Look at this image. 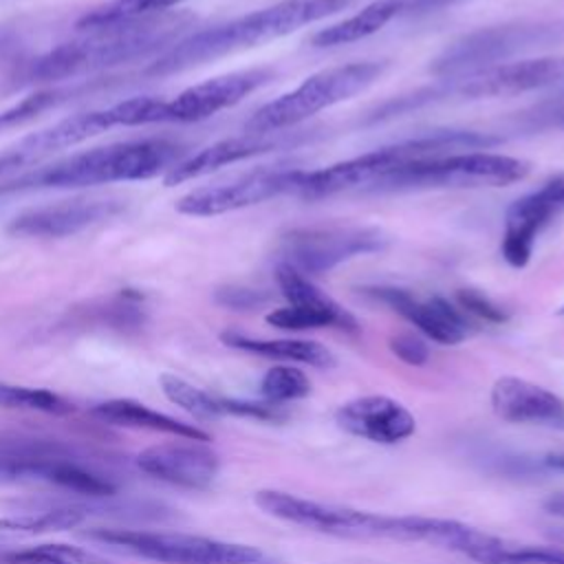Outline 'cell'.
I'll return each instance as SVG.
<instances>
[{
	"label": "cell",
	"mask_w": 564,
	"mask_h": 564,
	"mask_svg": "<svg viewBox=\"0 0 564 564\" xmlns=\"http://www.w3.org/2000/svg\"><path fill=\"white\" fill-rule=\"evenodd\" d=\"M253 500L264 513L315 533L346 540L423 542L430 546L463 553L469 560L496 538L458 520L427 516H392L352 509L302 498L280 489H260Z\"/></svg>",
	"instance_id": "cell-1"
},
{
	"label": "cell",
	"mask_w": 564,
	"mask_h": 564,
	"mask_svg": "<svg viewBox=\"0 0 564 564\" xmlns=\"http://www.w3.org/2000/svg\"><path fill=\"white\" fill-rule=\"evenodd\" d=\"M194 22L187 11L159 13L143 20L86 29L84 37L64 42L33 59L26 68V82H62L84 73H97L117 64L167 51L181 40V33Z\"/></svg>",
	"instance_id": "cell-2"
},
{
	"label": "cell",
	"mask_w": 564,
	"mask_h": 564,
	"mask_svg": "<svg viewBox=\"0 0 564 564\" xmlns=\"http://www.w3.org/2000/svg\"><path fill=\"white\" fill-rule=\"evenodd\" d=\"M183 145L167 139H137L93 148L44 167L29 170L0 185V194L31 189H70L117 181H143L181 163Z\"/></svg>",
	"instance_id": "cell-3"
},
{
	"label": "cell",
	"mask_w": 564,
	"mask_h": 564,
	"mask_svg": "<svg viewBox=\"0 0 564 564\" xmlns=\"http://www.w3.org/2000/svg\"><path fill=\"white\" fill-rule=\"evenodd\" d=\"M317 20L322 18L317 13L315 0H282L271 7L234 18L225 24L181 37L145 68V75H174L209 59L223 57L227 53L284 37L295 29Z\"/></svg>",
	"instance_id": "cell-4"
},
{
	"label": "cell",
	"mask_w": 564,
	"mask_h": 564,
	"mask_svg": "<svg viewBox=\"0 0 564 564\" xmlns=\"http://www.w3.org/2000/svg\"><path fill=\"white\" fill-rule=\"evenodd\" d=\"M564 42V20H522L496 26H485L454 40L430 66V73L443 79L465 77L511 57L557 46Z\"/></svg>",
	"instance_id": "cell-5"
},
{
	"label": "cell",
	"mask_w": 564,
	"mask_h": 564,
	"mask_svg": "<svg viewBox=\"0 0 564 564\" xmlns=\"http://www.w3.org/2000/svg\"><path fill=\"white\" fill-rule=\"evenodd\" d=\"M381 73L383 64L379 62H352L324 68L304 79L295 90L284 93L278 99L264 104L260 110H256L251 119L245 123V132L267 134L293 128L311 115L361 93Z\"/></svg>",
	"instance_id": "cell-6"
},
{
	"label": "cell",
	"mask_w": 564,
	"mask_h": 564,
	"mask_svg": "<svg viewBox=\"0 0 564 564\" xmlns=\"http://www.w3.org/2000/svg\"><path fill=\"white\" fill-rule=\"evenodd\" d=\"M531 165L522 159L494 152H456L436 159L410 161L381 174L375 189H427V187H500L522 181Z\"/></svg>",
	"instance_id": "cell-7"
},
{
	"label": "cell",
	"mask_w": 564,
	"mask_h": 564,
	"mask_svg": "<svg viewBox=\"0 0 564 564\" xmlns=\"http://www.w3.org/2000/svg\"><path fill=\"white\" fill-rule=\"evenodd\" d=\"M90 540L115 546L128 555L159 564H262L264 553L249 544L214 540L192 533H163L139 529H88Z\"/></svg>",
	"instance_id": "cell-8"
},
{
	"label": "cell",
	"mask_w": 564,
	"mask_h": 564,
	"mask_svg": "<svg viewBox=\"0 0 564 564\" xmlns=\"http://www.w3.org/2000/svg\"><path fill=\"white\" fill-rule=\"evenodd\" d=\"M24 482H46L90 498L117 494V487L106 476L86 469L55 443L0 441V485Z\"/></svg>",
	"instance_id": "cell-9"
},
{
	"label": "cell",
	"mask_w": 564,
	"mask_h": 564,
	"mask_svg": "<svg viewBox=\"0 0 564 564\" xmlns=\"http://www.w3.org/2000/svg\"><path fill=\"white\" fill-rule=\"evenodd\" d=\"M386 245L388 238L375 227H297L282 236L280 262L311 278Z\"/></svg>",
	"instance_id": "cell-10"
},
{
	"label": "cell",
	"mask_w": 564,
	"mask_h": 564,
	"mask_svg": "<svg viewBox=\"0 0 564 564\" xmlns=\"http://www.w3.org/2000/svg\"><path fill=\"white\" fill-rule=\"evenodd\" d=\"M302 170L260 167L238 178L198 187L178 198L176 209L187 216H218L251 207L280 194H295Z\"/></svg>",
	"instance_id": "cell-11"
},
{
	"label": "cell",
	"mask_w": 564,
	"mask_h": 564,
	"mask_svg": "<svg viewBox=\"0 0 564 564\" xmlns=\"http://www.w3.org/2000/svg\"><path fill=\"white\" fill-rule=\"evenodd\" d=\"M564 79V55L527 57L489 66L485 70L449 79L445 90L436 88V95L460 93L463 97H511L529 90H538Z\"/></svg>",
	"instance_id": "cell-12"
},
{
	"label": "cell",
	"mask_w": 564,
	"mask_h": 564,
	"mask_svg": "<svg viewBox=\"0 0 564 564\" xmlns=\"http://www.w3.org/2000/svg\"><path fill=\"white\" fill-rule=\"evenodd\" d=\"M121 209L123 200L117 198H68L20 212L7 231L20 238H66L117 216Z\"/></svg>",
	"instance_id": "cell-13"
},
{
	"label": "cell",
	"mask_w": 564,
	"mask_h": 564,
	"mask_svg": "<svg viewBox=\"0 0 564 564\" xmlns=\"http://www.w3.org/2000/svg\"><path fill=\"white\" fill-rule=\"evenodd\" d=\"M273 79L271 68H247L212 77L181 90L174 99H165V123L203 121L258 90Z\"/></svg>",
	"instance_id": "cell-14"
},
{
	"label": "cell",
	"mask_w": 564,
	"mask_h": 564,
	"mask_svg": "<svg viewBox=\"0 0 564 564\" xmlns=\"http://www.w3.org/2000/svg\"><path fill=\"white\" fill-rule=\"evenodd\" d=\"M137 467L148 476L183 489H207L220 467L218 454L203 441L176 438L143 449Z\"/></svg>",
	"instance_id": "cell-15"
},
{
	"label": "cell",
	"mask_w": 564,
	"mask_h": 564,
	"mask_svg": "<svg viewBox=\"0 0 564 564\" xmlns=\"http://www.w3.org/2000/svg\"><path fill=\"white\" fill-rule=\"evenodd\" d=\"M115 115L112 108H101V110H90V112H79L73 117H66L51 128H44L40 132H33L18 141L15 145L7 148L0 154V172L26 167L57 150L73 148L99 132H106L115 128Z\"/></svg>",
	"instance_id": "cell-16"
},
{
	"label": "cell",
	"mask_w": 564,
	"mask_h": 564,
	"mask_svg": "<svg viewBox=\"0 0 564 564\" xmlns=\"http://www.w3.org/2000/svg\"><path fill=\"white\" fill-rule=\"evenodd\" d=\"M304 139H308V134L302 132H267V134H253V132H245L240 137H229V139H220L207 148H203L200 152L183 159L181 163H176L163 178L165 185H178L192 178H198L203 174H209L218 167H225L229 163L236 161H245L251 156H260L273 150H282V148H293L297 143H302Z\"/></svg>",
	"instance_id": "cell-17"
},
{
	"label": "cell",
	"mask_w": 564,
	"mask_h": 564,
	"mask_svg": "<svg viewBox=\"0 0 564 564\" xmlns=\"http://www.w3.org/2000/svg\"><path fill=\"white\" fill-rule=\"evenodd\" d=\"M335 423L352 436L381 445L401 443L416 432L410 410L386 394H366L341 403Z\"/></svg>",
	"instance_id": "cell-18"
},
{
	"label": "cell",
	"mask_w": 564,
	"mask_h": 564,
	"mask_svg": "<svg viewBox=\"0 0 564 564\" xmlns=\"http://www.w3.org/2000/svg\"><path fill=\"white\" fill-rule=\"evenodd\" d=\"M366 293L388 304L436 344L454 346L469 335V322L465 315L443 297L419 300L410 291L397 286H372L366 289Z\"/></svg>",
	"instance_id": "cell-19"
},
{
	"label": "cell",
	"mask_w": 564,
	"mask_h": 564,
	"mask_svg": "<svg viewBox=\"0 0 564 564\" xmlns=\"http://www.w3.org/2000/svg\"><path fill=\"white\" fill-rule=\"evenodd\" d=\"M491 410L509 423H560L564 421V401L520 377H500L491 386Z\"/></svg>",
	"instance_id": "cell-20"
},
{
	"label": "cell",
	"mask_w": 564,
	"mask_h": 564,
	"mask_svg": "<svg viewBox=\"0 0 564 564\" xmlns=\"http://www.w3.org/2000/svg\"><path fill=\"white\" fill-rule=\"evenodd\" d=\"M560 209L540 189L513 200L505 216L502 258L511 267L522 269L531 258V249L538 231Z\"/></svg>",
	"instance_id": "cell-21"
},
{
	"label": "cell",
	"mask_w": 564,
	"mask_h": 564,
	"mask_svg": "<svg viewBox=\"0 0 564 564\" xmlns=\"http://www.w3.org/2000/svg\"><path fill=\"white\" fill-rule=\"evenodd\" d=\"M93 414L110 425H121V427H137V430H152L161 434H170L174 438H192V441H212L207 432H203L196 425L183 423L170 414L156 412L139 401L132 399H110L104 403H97L93 408Z\"/></svg>",
	"instance_id": "cell-22"
},
{
	"label": "cell",
	"mask_w": 564,
	"mask_h": 564,
	"mask_svg": "<svg viewBox=\"0 0 564 564\" xmlns=\"http://www.w3.org/2000/svg\"><path fill=\"white\" fill-rule=\"evenodd\" d=\"M220 339L238 350L269 357V359H282V361H300L313 368H333L335 355L313 339H258L249 337L236 330H225Z\"/></svg>",
	"instance_id": "cell-23"
},
{
	"label": "cell",
	"mask_w": 564,
	"mask_h": 564,
	"mask_svg": "<svg viewBox=\"0 0 564 564\" xmlns=\"http://www.w3.org/2000/svg\"><path fill=\"white\" fill-rule=\"evenodd\" d=\"M394 15H399V0H375L355 15L317 31L311 37V44L317 48H328L364 40L386 26Z\"/></svg>",
	"instance_id": "cell-24"
},
{
	"label": "cell",
	"mask_w": 564,
	"mask_h": 564,
	"mask_svg": "<svg viewBox=\"0 0 564 564\" xmlns=\"http://www.w3.org/2000/svg\"><path fill=\"white\" fill-rule=\"evenodd\" d=\"M267 322L282 330H306L337 326L344 330H357V319L339 306L335 300L326 304H289L267 315Z\"/></svg>",
	"instance_id": "cell-25"
},
{
	"label": "cell",
	"mask_w": 564,
	"mask_h": 564,
	"mask_svg": "<svg viewBox=\"0 0 564 564\" xmlns=\"http://www.w3.org/2000/svg\"><path fill=\"white\" fill-rule=\"evenodd\" d=\"M0 564H115V562L75 544L44 542L22 551H4L0 553Z\"/></svg>",
	"instance_id": "cell-26"
},
{
	"label": "cell",
	"mask_w": 564,
	"mask_h": 564,
	"mask_svg": "<svg viewBox=\"0 0 564 564\" xmlns=\"http://www.w3.org/2000/svg\"><path fill=\"white\" fill-rule=\"evenodd\" d=\"M183 0H110L93 11H88L77 26L79 29H99L108 24H119V22H132V20H143L150 15H159L170 11L172 7L181 4Z\"/></svg>",
	"instance_id": "cell-27"
},
{
	"label": "cell",
	"mask_w": 564,
	"mask_h": 564,
	"mask_svg": "<svg viewBox=\"0 0 564 564\" xmlns=\"http://www.w3.org/2000/svg\"><path fill=\"white\" fill-rule=\"evenodd\" d=\"M84 511L77 507H57L42 513H20L0 518V535H37L48 531L75 529L84 522Z\"/></svg>",
	"instance_id": "cell-28"
},
{
	"label": "cell",
	"mask_w": 564,
	"mask_h": 564,
	"mask_svg": "<svg viewBox=\"0 0 564 564\" xmlns=\"http://www.w3.org/2000/svg\"><path fill=\"white\" fill-rule=\"evenodd\" d=\"M161 390L163 394L178 405L181 410H185L187 414L200 419V421H212V419H220L227 416L225 414V405H223V397H214L196 386H192L189 381L176 377V375H161L159 377Z\"/></svg>",
	"instance_id": "cell-29"
},
{
	"label": "cell",
	"mask_w": 564,
	"mask_h": 564,
	"mask_svg": "<svg viewBox=\"0 0 564 564\" xmlns=\"http://www.w3.org/2000/svg\"><path fill=\"white\" fill-rule=\"evenodd\" d=\"M82 90H88V86H64V88L57 86V88H42V90H35V93L26 95L18 104H13L11 108L0 112V132H7V130H13V128H20V126L29 123L37 115L59 106L62 101L70 99L73 95H77Z\"/></svg>",
	"instance_id": "cell-30"
},
{
	"label": "cell",
	"mask_w": 564,
	"mask_h": 564,
	"mask_svg": "<svg viewBox=\"0 0 564 564\" xmlns=\"http://www.w3.org/2000/svg\"><path fill=\"white\" fill-rule=\"evenodd\" d=\"M308 392L311 379L304 375V370L286 364L269 368L260 381V394L264 397V401L275 405L304 399Z\"/></svg>",
	"instance_id": "cell-31"
},
{
	"label": "cell",
	"mask_w": 564,
	"mask_h": 564,
	"mask_svg": "<svg viewBox=\"0 0 564 564\" xmlns=\"http://www.w3.org/2000/svg\"><path fill=\"white\" fill-rule=\"evenodd\" d=\"M0 408L35 410L46 414H68L73 410V405L66 399H62L51 390L15 386L7 381H0Z\"/></svg>",
	"instance_id": "cell-32"
},
{
	"label": "cell",
	"mask_w": 564,
	"mask_h": 564,
	"mask_svg": "<svg viewBox=\"0 0 564 564\" xmlns=\"http://www.w3.org/2000/svg\"><path fill=\"white\" fill-rule=\"evenodd\" d=\"M214 300L231 311H249V308H258L260 304H264L269 300V295L264 291L258 289H249V286H220L214 293Z\"/></svg>",
	"instance_id": "cell-33"
},
{
	"label": "cell",
	"mask_w": 564,
	"mask_h": 564,
	"mask_svg": "<svg viewBox=\"0 0 564 564\" xmlns=\"http://www.w3.org/2000/svg\"><path fill=\"white\" fill-rule=\"evenodd\" d=\"M458 304L467 313H471V315H476V317H480L485 322L500 324V322L507 319V313L494 300H489L485 293H480L476 289H460L458 291Z\"/></svg>",
	"instance_id": "cell-34"
},
{
	"label": "cell",
	"mask_w": 564,
	"mask_h": 564,
	"mask_svg": "<svg viewBox=\"0 0 564 564\" xmlns=\"http://www.w3.org/2000/svg\"><path fill=\"white\" fill-rule=\"evenodd\" d=\"M390 350L408 366H423L430 359L427 344L414 333H401L390 337Z\"/></svg>",
	"instance_id": "cell-35"
},
{
	"label": "cell",
	"mask_w": 564,
	"mask_h": 564,
	"mask_svg": "<svg viewBox=\"0 0 564 564\" xmlns=\"http://www.w3.org/2000/svg\"><path fill=\"white\" fill-rule=\"evenodd\" d=\"M454 2L456 0H399V13H427Z\"/></svg>",
	"instance_id": "cell-36"
},
{
	"label": "cell",
	"mask_w": 564,
	"mask_h": 564,
	"mask_svg": "<svg viewBox=\"0 0 564 564\" xmlns=\"http://www.w3.org/2000/svg\"><path fill=\"white\" fill-rule=\"evenodd\" d=\"M540 192L562 212V209H564V172L551 176V178L540 187Z\"/></svg>",
	"instance_id": "cell-37"
},
{
	"label": "cell",
	"mask_w": 564,
	"mask_h": 564,
	"mask_svg": "<svg viewBox=\"0 0 564 564\" xmlns=\"http://www.w3.org/2000/svg\"><path fill=\"white\" fill-rule=\"evenodd\" d=\"M544 507H546L549 513L564 518V494H553V496L544 502Z\"/></svg>",
	"instance_id": "cell-38"
},
{
	"label": "cell",
	"mask_w": 564,
	"mask_h": 564,
	"mask_svg": "<svg viewBox=\"0 0 564 564\" xmlns=\"http://www.w3.org/2000/svg\"><path fill=\"white\" fill-rule=\"evenodd\" d=\"M544 465L557 471H564V454H551L544 458Z\"/></svg>",
	"instance_id": "cell-39"
},
{
	"label": "cell",
	"mask_w": 564,
	"mask_h": 564,
	"mask_svg": "<svg viewBox=\"0 0 564 564\" xmlns=\"http://www.w3.org/2000/svg\"><path fill=\"white\" fill-rule=\"evenodd\" d=\"M560 313H562V315H564V306H562V308H560Z\"/></svg>",
	"instance_id": "cell-40"
}]
</instances>
